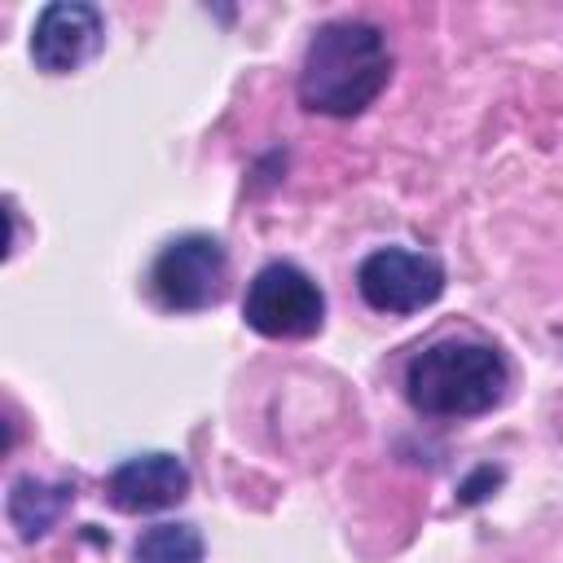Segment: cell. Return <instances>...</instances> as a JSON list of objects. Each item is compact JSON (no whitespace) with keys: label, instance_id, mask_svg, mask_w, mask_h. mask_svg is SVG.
<instances>
[{"label":"cell","instance_id":"cell-1","mask_svg":"<svg viewBox=\"0 0 563 563\" xmlns=\"http://www.w3.org/2000/svg\"><path fill=\"white\" fill-rule=\"evenodd\" d=\"M391 79V48L387 35L374 22H325L308 40L303 66H299V101L312 114L352 119Z\"/></svg>","mask_w":563,"mask_h":563},{"label":"cell","instance_id":"cell-2","mask_svg":"<svg viewBox=\"0 0 563 563\" xmlns=\"http://www.w3.org/2000/svg\"><path fill=\"white\" fill-rule=\"evenodd\" d=\"M510 387V369L497 347L471 339H444L418 352L405 369L409 405L431 418H471L493 409Z\"/></svg>","mask_w":563,"mask_h":563},{"label":"cell","instance_id":"cell-3","mask_svg":"<svg viewBox=\"0 0 563 563\" xmlns=\"http://www.w3.org/2000/svg\"><path fill=\"white\" fill-rule=\"evenodd\" d=\"M242 317L264 339H308L321 330L325 295L303 268L268 264L251 277L246 299H242Z\"/></svg>","mask_w":563,"mask_h":563},{"label":"cell","instance_id":"cell-4","mask_svg":"<svg viewBox=\"0 0 563 563\" xmlns=\"http://www.w3.org/2000/svg\"><path fill=\"white\" fill-rule=\"evenodd\" d=\"M224 282H229V255L211 233L172 238L150 268V286L158 303L172 312H198L220 303Z\"/></svg>","mask_w":563,"mask_h":563},{"label":"cell","instance_id":"cell-5","mask_svg":"<svg viewBox=\"0 0 563 563\" xmlns=\"http://www.w3.org/2000/svg\"><path fill=\"white\" fill-rule=\"evenodd\" d=\"M356 286L369 308L400 317V312H418L444 295V268H440V260H431L422 251L383 246L361 260Z\"/></svg>","mask_w":563,"mask_h":563},{"label":"cell","instance_id":"cell-6","mask_svg":"<svg viewBox=\"0 0 563 563\" xmlns=\"http://www.w3.org/2000/svg\"><path fill=\"white\" fill-rule=\"evenodd\" d=\"M106 40V22L92 4L84 0H57L35 18L31 31V57L40 70L48 75H70L75 66H84Z\"/></svg>","mask_w":563,"mask_h":563},{"label":"cell","instance_id":"cell-7","mask_svg":"<svg viewBox=\"0 0 563 563\" xmlns=\"http://www.w3.org/2000/svg\"><path fill=\"white\" fill-rule=\"evenodd\" d=\"M185 493H189V471H185V462L176 453H141V457H128L106 479V497L123 515L167 510Z\"/></svg>","mask_w":563,"mask_h":563},{"label":"cell","instance_id":"cell-8","mask_svg":"<svg viewBox=\"0 0 563 563\" xmlns=\"http://www.w3.org/2000/svg\"><path fill=\"white\" fill-rule=\"evenodd\" d=\"M70 497H75V488H66V484H44L35 475H22L9 488V519L26 541L44 537L57 523V515L70 506Z\"/></svg>","mask_w":563,"mask_h":563},{"label":"cell","instance_id":"cell-9","mask_svg":"<svg viewBox=\"0 0 563 563\" xmlns=\"http://www.w3.org/2000/svg\"><path fill=\"white\" fill-rule=\"evenodd\" d=\"M132 563H202V537L194 523H154L136 537Z\"/></svg>","mask_w":563,"mask_h":563}]
</instances>
